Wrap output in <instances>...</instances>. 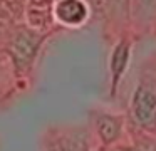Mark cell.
<instances>
[{
    "instance_id": "obj_1",
    "label": "cell",
    "mask_w": 156,
    "mask_h": 151,
    "mask_svg": "<svg viewBox=\"0 0 156 151\" xmlns=\"http://www.w3.org/2000/svg\"><path fill=\"white\" fill-rule=\"evenodd\" d=\"M42 42H44V32L32 30L30 27H19L14 32V35L9 40L7 52L17 72L32 67Z\"/></svg>"
},
{
    "instance_id": "obj_2",
    "label": "cell",
    "mask_w": 156,
    "mask_h": 151,
    "mask_svg": "<svg viewBox=\"0 0 156 151\" xmlns=\"http://www.w3.org/2000/svg\"><path fill=\"white\" fill-rule=\"evenodd\" d=\"M134 119L144 128L156 126V82L151 79L143 81L133 96Z\"/></svg>"
},
{
    "instance_id": "obj_3",
    "label": "cell",
    "mask_w": 156,
    "mask_h": 151,
    "mask_svg": "<svg viewBox=\"0 0 156 151\" xmlns=\"http://www.w3.org/2000/svg\"><path fill=\"white\" fill-rule=\"evenodd\" d=\"M89 19L86 0H54V20L64 27H81Z\"/></svg>"
},
{
    "instance_id": "obj_4",
    "label": "cell",
    "mask_w": 156,
    "mask_h": 151,
    "mask_svg": "<svg viewBox=\"0 0 156 151\" xmlns=\"http://www.w3.org/2000/svg\"><path fill=\"white\" fill-rule=\"evenodd\" d=\"M25 22L32 30L45 32L54 22V0H27Z\"/></svg>"
},
{
    "instance_id": "obj_5",
    "label": "cell",
    "mask_w": 156,
    "mask_h": 151,
    "mask_svg": "<svg viewBox=\"0 0 156 151\" xmlns=\"http://www.w3.org/2000/svg\"><path fill=\"white\" fill-rule=\"evenodd\" d=\"M129 42L126 39L119 40L114 45L111 54V60H109V69H111V77H112V84H111V94L116 92V87L119 84V79H121L122 72L128 67V60H129Z\"/></svg>"
},
{
    "instance_id": "obj_6",
    "label": "cell",
    "mask_w": 156,
    "mask_h": 151,
    "mask_svg": "<svg viewBox=\"0 0 156 151\" xmlns=\"http://www.w3.org/2000/svg\"><path fill=\"white\" fill-rule=\"evenodd\" d=\"M96 128L98 134L104 144H111L119 138L121 133V121L111 114H99L96 119Z\"/></svg>"
},
{
    "instance_id": "obj_7",
    "label": "cell",
    "mask_w": 156,
    "mask_h": 151,
    "mask_svg": "<svg viewBox=\"0 0 156 151\" xmlns=\"http://www.w3.org/2000/svg\"><path fill=\"white\" fill-rule=\"evenodd\" d=\"M131 13L138 22H151L156 17V0H131Z\"/></svg>"
},
{
    "instance_id": "obj_8",
    "label": "cell",
    "mask_w": 156,
    "mask_h": 151,
    "mask_svg": "<svg viewBox=\"0 0 156 151\" xmlns=\"http://www.w3.org/2000/svg\"><path fill=\"white\" fill-rule=\"evenodd\" d=\"M109 15L114 20L124 22L131 17V0H104Z\"/></svg>"
},
{
    "instance_id": "obj_9",
    "label": "cell",
    "mask_w": 156,
    "mask_h": 151,
    "mask_svg": "<svg viewBox=\"0 0 156 151\" xmlns=\"http://www.w3.org/2000/svg\"><path fill=\"white\" fill-rule=\"evenodd\" d=\"M64 151H89L87 134L84 131H72L64 141H62Z\"/></svg>"
}]
</instances>
